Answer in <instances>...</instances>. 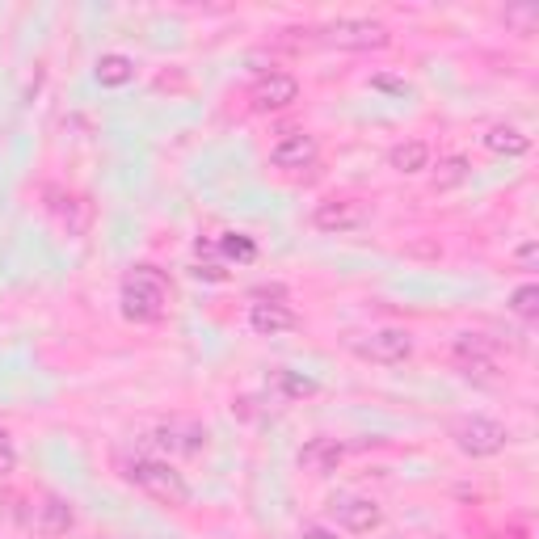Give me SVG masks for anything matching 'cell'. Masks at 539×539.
<instances>
[{
    "label": "cell",
    "instance_id": "obj_18",
    "mask_svg": "<svg viewBox=\"0 0 539 539\" xmlns=\"http://www.w3.org/2000/svg\"><path fill=\"white\" fill-rule=\"evenodd\" d=\"M468 173L472 169H468L464 156H447V161L434 169V190H455L459 182H468Z\"/></svg>",
    "mask_w": 539,
    "mask_h": 539
},
{
    "label": "cell",
    "instance_id": "obj_16",
    "mask_svg": "<svg viewBox=\"0 0 539 539\" xmlns=\"http://www.w3.org/2000/svg\"><path fill=\"white\" fill-rule=\"evenodd\" d=\"M485 148L497 152V156H523L531 148V139L518 127H489L485 131Z\"/></svg>",
    "mask_w": 539,
    "mask_h": 539
},
{
    "label": "cell",
    "instance_id": "obj_24",
    "mask_svg": "<svg viewBox=\"0 0 539 539\" xmlns=\"http://www.w3.org/2000/svg\"><path fill=\"white\" fill-rule=\"evenodd\" d=\"M304 539H337V531H329V527H321V523H308V527H304Z\"/></svg>",
    "mask_w": 539,
    "mask_h": 539
},
{
    "label": "cell",
    "instance_id": "obj_17",
    "mask_svg": "<svg viewBox=\"0 0 539 539\" xmlns=\"http://www.w3.org/2000/svg\"><path fill=\"white\" fill-rule=\"evenodd\" d=\"M131 76H135V64H131L127 55H118V51H114V55H102V59H97V81H102V85L118 89V85H127Z\"/></svg>",
    "mask_w": 539,
    "mask_h": 539
},
{
    "label": "cell",
    "instance_id": "obj_19",
    "mask_svg": "<svg viewBox=\"0 0 539 539\" xmlns=\"http://www.w3.org/2000/svg\"><path fill=\"white\" fill-rule=\"evenodd\" d=\"M215 249L224 253L228 262H253V257H257V245L249 241V236H241V232H224L215 241Z\"/></svg>",
    "mask_w": 539,
    "mask_h": 539
},
{
    "label": "cell",
    "instance_id": "obj_9",
    "mask_svg": "<svg viewBox=\"0 0 539 539\" xmlns=\"http://www.w3.org/2000/svg\"><path fill=\"white\" fill-rule=\"evenodd\" d=\"M333 518H337V527L342 531H354V535H367V531H375L379 523H384V510H379L371 497H358V493H350V497H333Z\"/></svg>",
    "mask_w": 539,
    "mask_h": 539
},
{
    "label": "cell",
    "instance_id": "obj_15",
    "mask_svg": "<svg viewBox=\"0 0 539 539\" xmlns=\"http://www.w3.org/2000/svg\"><path fill=\"white\" fill-rule=\"evenodd\" d=\"M388 165L396 169V173H426L430 169V144L426 139H405V144H396L392 152H388Z\"/></svg>",
    "mask_w": 539,
    "mask_h": 539
},
{
    "label": "cell",
    "instance_id": "obj_1",
    "mask_svg": "<svg viewBox=\"0 0 539 539\" xmlns=\"http://www.w3.org/2000/svg\"><path fill=\"white\" fill-rule=\"evenodd\" d=\"M118 304H123L127 321H139V325L161 321L165 308H169V283H165V274L156 270V266H135L123 278V295H118Z\"/></svg>",
    "mask_w": 539,
    "mask_h": 539
},
{
    "label": "cell",
    "instance_id": "obj_2",
    "mask_svg": "<svg viewBox=\"0 0 539 539\" xmlns=\"http://www.w3.org/2000/svg\"><path fill=\"white\" fill-rule=\"evenodd\" d=\"M123 476L139 493H148V497H156V502H165V506H186L190 502V485L182 481V472H177L169 459L135 455V459L123 464Z\"/></svg>",
    "mask_w": 539,
    "mask_h": 539
},
{
    "label": "cell",
    "instance_id": "obj_21",
    "mask_svg": "<svg viewBox=\"0 0 539 539\" xmlns=\"http://www.w3.org/2000/svg\"><path fill=\"white\" fill-rule=\"evenodd\" d=\"M535 22H539L535 5H518V9H506V26H514L518 34H535Z\"/></svg>",
    "mask_w": 539,
    "mask_h": 539
},
{
    "label": "cell",
    "instance_id": "obj_13",
    "mask_svg": "<svg viewBox=\"0 0 539 539\" xmlns=\"http://www.w3.org/2000/svg\"><path fill=\"white\" fill-rule=\"evenodd\" d=\"M72 523H76V510L64 502V497H47V502L38 506V514H34V531H38V535H47V539L68 535Z\"/></svg>",
    "mask_w": 539,
    "mask_h": 539
},
{
    "label": "cell",
    "instance_id": "obj_23",
    "mask_svg": "<svg viewBox=\"0 0 539 539\" xmlns=\"http://www.w3.org/2000/svg\"><path fill=\"white\" fill-rule=\"evenodd\" d=\"M0 468H13V447H9V430L0 426Z\"/></svg>",
    "mask_w": 539,
    "mask_h": 539
},
{
    "label": "cell",
    "instance_id": "obj_20",
    "mask_svg": "<svg viewBox=\"0 0 539 539\" xmlns=\"http://www.w3.org/2000/svg\"><path fill=\"white\" fill-rule=\"evenodd\" d=\"M510 312L523 316V321H535V316H539V287H535V283L518 287V291L510 295Z\"/></svg>",
    "mask_w": 539,
    "mask_h": 539
},
{
    "label": "cell",
    "instance_id": "obj_12",
    "mask_svg": "<svg viewBox=\"0 0 539 539\" xmlns=\"http://www.w3.org/2000/svg\"><path fill=\"white\" fill-rule=\"evenodd\" d=\"M342 459H346V443H337V438H308L299 447V468L304 472H337Z\"/></svg>",
    "mask_w": 539,
    "mask_h": 539
},
{
    "label": "cell",
    "instance_id": "obj_22",
    "mask_svg": "<svg viewBox=\"0 0 539 539\" xmlns=\"http://www.w3.org/2000/svg\"><path fill=\"white\" fill-rule=\"evenodd\" d=\"M274 384L283 388L287 396H308V392H316L312 379H299V375H291V371H278V375H274Z\"/></svg>",
    "mask_w": 539,
    "mask_h": 539
},
{
    "label": "cell",
    "instance_id": "obj_7",
    "mask_svg": "<svg viewBox=\"0 0 539 539\" xmlns=\"http://www.w3.org/2000/svg\"><path fill=\"white\" fill-rule=\"evenodd\" d=\"M354 350H358V358H367V363L392 367V363H405V358L413 354V333L409 329H375Z\"/></svg>",
    "mask_w": 539,
    "mask_h": 539
},
{
    "label": "cell",
    "instance_id": "obj_6",
    "mask_svg": "<svg viewBox=\"0 0 539 539\" xmlns=\"http://www.w3.org/2000/svg\"><path fill=\"white\" fill-rule=\"evenodd\" d=\"M316 156H321V148H316V139L308 131H287V135H278L274 144H270V165L283 169V173L312 169Z\"/></svg>",
    "mask_w": 539,
    "mask_h": 539
},
{
    "label": "cell",
    "instance_id": "obj_14",
    "mask_svg": "<svg viewBox=\"0 0 539 539\" xmlns=\"http://www.w3.org/2000/svg\"><path fill=\"white\" fill-rule=\"evenodd\" d=\"M249 325H253V333H262V337H278V333H291L299 325V316L287 304H253Z\"/></svg>",
    "mask_w": 539,
    "mask_h": 539
},
{
    "label": "cell",
    "instance_id": "obj_5",
    "mask_svg": "<svg viewBox=\"0 0 539 539\" xmlns=\"http://www.w3.org/2000/svg\"><path fill=\"white\" fill-rule=\"evenodd\" d=\"M367 203H358V198H325V203H316L312 211V228L325 232V236H342V232H354L367 224Z\"/></svg>",
    "mask_w": 539,
    "mask_h": 539
},
{
    "label": "cell",
    "instance_id": "obj_3",
    "mask_svg": "<svg viewBox=\"0 0 539 539\" xmlns=\"http://www.w3.org/2000/svg\"><path fill=\"white\" fill-rule=\"evenodd\" d=\"M325 43L342 51H379L388 47V26L371 22V17H337V22L325 26Z\"/></svg>",
    "mask_w": 539,
    "mask_h": 539
},
{
    "label": "cell",
    "instance_id": "obj_4",
    "mask_svg": "<svg viewBox=\"0 0 539 539\" xmlns=\"http://www.w3.org/2000/svg\"><path fill=\"white\" fill-rule=\"evenodd\" d=\"M451 438H455V447L464 451V455H472V459H489V455H497V451H506V426L502 422H493V417H464L455 430H451Z\"/></svg>",
    "mask_w": 539,
    "mask_h": 539
},
{
    "label": "cell",
    "instance_id": "obj_25",
    "mask_svg": "<svg viewBox=\"0 0 539 539\" xmlns=\"http://www.w3.org/2000/svg\"><path fill=\"white\" fill-rule=\"evenodd\" d=\"M518 262L531 266V262H535V245H523V249H518Z\"/></svg>",
    "mask_w": 539,
    "mask_h": 539
},
{
    "label": "cell",
    "instance_id": "obj_8",
    "mask_svg": "<svg viewBox=\"0 0 539 539\" xmlns=\"http://www.w3.org/2000/svg\"><path fill=\"white\" fill-rule=\"evenodd\" d=\"M451 354H455V363L464 367L468 375L489 379L497 371V342H493L489 333H459Z\"/></svg>",
    "mask_w": 539,
    "mask_h": 539
},
{
    "label": "cell",
    "instance_id": "obj_11",
    "mask_svg": "<svg viewBox=\"0 0 539 539\" xmlns=\"http://www.w3.org/2000/svg\"><path fill=\"white\" fill-rule=\"evenodd\" d=\"M156 443H161L169 455H198L207 447V430L198 422H165L156 430Z\"/></svg>",
    "mask_w": 539,
    "mask_h": 539
},
{
    "label": "cell",
    "instance_id": "obj_10",
    "mask_svg": "<svg viewBox=\"0 0 539 539\" xmlns=\"http://www.w3.org/2000/svg\"><path fill=\"white\" fill-rule=\"evenodd\" d=\"M249 102H253V110H262V114L266 110H287V106L299 102V81L287 76V72H266V76H257Z\"/></svg>",
    "mask_w": 539,
    "mask_h": 539
}]
</instances>
